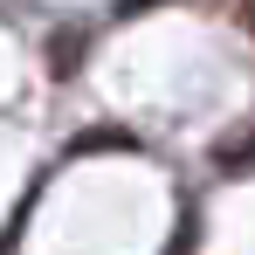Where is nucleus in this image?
<instances>
[{"instance_id":"f257e3e1","label":"nucleus","mask_w":255,"mask_h":255,"mask_svg":"<svg viewBox=\"0 0 255 255\" xmlns=\"http://www.w3.org/2000/svg\"><path fill=\"white\" fill-rule=\"evenodd\" d=\"M249 35H255V0H249Z\"/></svg>"}]
</instances>
